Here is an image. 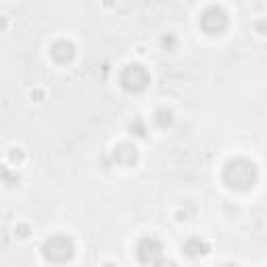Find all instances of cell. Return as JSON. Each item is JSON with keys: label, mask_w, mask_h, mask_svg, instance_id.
Listing matches in <instances>:
<instances>
[{"label": "cell", "mask_w": 267, "mask_h": 267, "mask_svg": "<svg viewBox=\"0 0 267 267\" xmlns=\"http://www.w3.org/2000/svg\"><path fill=\"white\" fill-rule=\"evenodd\" d=\"M222 176H224V182H226L228 188L238 190V192H247L257 184L259 171H257V165H255L253 161L238 157V159L228 161Z\"/></svg>", "instance_id": "6da1fadb"}, {"label": "cell", "mask_w": 267, "mask_h": 267, "mask_svg": "<svg viewBox=\"0 0 267 267\" xmlns=\"http://www.w3.org/2000/svg\"><path fill=\"white\" fill-rule=\"evenodd\" d=\"M42 255L50 263H67L75 255V245L69 236L56 234V236L46 238V242L42 245Z\"/></svg>", "instance_id": "7a4b0ae2"}, {"label": "cell", "mask_w": 267, "mask_h": 267, "mask_svg": "<svg viewBox=\"0 0 267 267\" xmlns=\"http://www.w3.org/2000/svg\"><path fill=\"white\" fill-rule=\"evenodd\" d=\"M228 23H230L228 13L222 6H209L201 15V27L209 36H222L228 29Z\"/></svg>", "instance_id": "3957f363"}, {"label": "cell", "mask_w": 267, "mask_h": 267, "mask_svg": "<svg viewBox=\"0 0 267 267\" xmlns=\"http://www.w3.org/2000/svg\"><path fill=\"white\" fill-rule=\"evenodd\" d=\"M150 84V73L146 71V67L142 65H127L121 71V86L127 92H142Z\"/></svg>", "instance_id": "277c9868"}, {"label": "cell", "mask_w": 267, "mask_h": 267, "mask_svg": "<svg viewBox=\"0 0 267 267\" xmlns=\"http://www.w3.org/2000/svg\"><path fill=\"white\" fill-rule=\"evenodd\" d=\"M136 257L140 263L150 265V263H157L161 257H163V242L155 236H144L138 240L136 245Z\"/></svg>", "instance_id": "5b68a950"}, {"label": "cell", "mask_w": 267, "mask_h": 267, "mask_svg": "<svg viewBox=\"0 0 267 267\" xmlns=\"http://www.w3.org/2000/svg\"><path fill=\"white\" fill-rule=\"evenodd\" d=\"M50 54L56 63H71L75 56V46L69 40H56L50 46Z\"/></svg>", "instance_id": "8992f818"}, {"label": "cell", "mask_w": 267, "mask_h": 267, "mask_svg": "<svg viewBox=\"0 0 267 267\" xmlns=\"http://www.w3.org/2000/svg\"><path fill=\"white\" fill-rule=\"evenodd\" d=\"M113 161L119 165H134L138 161V148L134 144H127V142L117 144L113 150Z\"/></svg>", "instance_id": "52a82bcc"}, {"label": "cell", "mask_w": 267, "mask_h": 267, "mask_svg": "<svg viewBox=\"0 0 267 267\" xmlns=\"http://www.w3.org/2000/svg\"><path fill=\"white\" fill-rule=\"evenodd\" d=\"M184 253L188 255V257H201V255H207L209 253V245L203 240V238H199V236H192V238H188L186 240V245H184Z\"/></svg>", "instance_id": "ba28073f"}, {"label": "cell", "mask_w": 267, "mask_h": 267, "mask_svg": "<svg viewBox=\"0 0 267 267\" xmlns=\"http://www.w3.org/2000/svg\"><path fill=\"white\" fill-rule=\"evenodd\" d=\"M155 121H157V125L159 127H169L171 123H173V115H171V111H167V109H159L157 113H155Z\"/></svg>", "instance_id": "9c48e42d"}, {"label": "cell", "mask_w": 267, "mask_h": 267, "mask_svg": "<svg viewBox=\"0 0 267 267\" xmlns=\"http://www.w3.org/2000/svg\"><path fill=\"white\" fill-rule=\"evenodd\" d=\"M161 46H163L165 50H173V48L178 46V40H176V36H173V33H167V36L161 38Z\"/></svg>", "instance_id": "30bf717a"}, {"label": "cell", "mask_w": 267, "mask_h": 267, "mask_svg": "<svg viewBox=\"0 0 267 267\" xmlns=\"http://www.w3.org/2000/svg\"><path fill=\"white\" fill-rule=\"evenodd\" d=\"M130 130H132L136 136H140V138H144V136H146V127H144V123H142L140 119H136V121L130 125Z\"/></svg>", "instance_id": "8fae6325"}, {"label": "cell", "mask_w": 267, "mask_h": 267, "mask_svg": "<svg viewBox=\"0 0 267 267\" xmlns=\"http://www.w3.org/2000/svg\"><path fill=\"white\" fill-rule=\"evenodd\" d=\"M255 29L265 36V33H267V19H257V21H255Z\"/></svg>", "instance_id": "7c38bea8"}, {"label": "cell", "mask_w": 267, "mask_h": 267, "mask_svg": "<svg viewBox=\"0 0 267 267\" xmlns=\"http://www.w3.org/2000/svg\"><path fill=\"white\" fill-rule=\"evenodd\" d=\"M15 236L27 238V236H29V226H17V228H15Z\"/></svg>", "instance_id": "4fadbf2b"}, {"label": "cell", "mask_w": 267, "mask_h": 267, "mask_svg": "<svg viewBox=\"0 0 267 267\" xmlns=\"http://www.w3.org/2000/svg\"><path fill=\"white\" fill-rule=\"evenodd\" d=\"M155 267H178V265H176V261H171V259H165V257H161V259L155 263Z\"/></svg>", "instance_id": "5bb4252c"}, {"label": "cell", "mask_w": 267, "mask_h": 267, "mask_svg": "<svg viewBox=\"0 0 267 267\" xmlns=\"http://www.w3.org/2000/svg\"><path fill=\"white\" fill-rule=\"evenodd\" d=\"M23 159V150L21 148H13L10 150V161H21Z\"/></svg>", "instance_id": "9a60e30c"}, {"label": "cell", "mask_w": 267, "mask_h": 267, "mask_svg": "<svg viewBox=\"0 0 267 267\" xmlns=\"http://www.w3.org/2000/svg\"><path fill=\"white\" fill-rule=\"evenodd\" d=\"M222 267H238V265H232V263H226V265H222Z\"/></svg>", "instance_id": "2e32d148"}, {"label": "cell", "mask_w": 267, "mask_h": 267, "mask_svg": "<svg viewBox=\"0 0 267 267\" xmlns=\"http://www.w3.org/2000/svg\"><path fill=\"white\" fill-rule=\"evenodd\" d=\"M104 267H115V265H113V263H107V265H104Z\"/></svg>", "instance_id": "e0dca14e"}]
</instances>
